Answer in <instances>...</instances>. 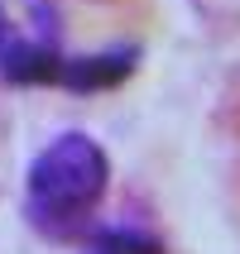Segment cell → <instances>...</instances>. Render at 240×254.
I'll return each mask as SVG.
<instances>
[{
	"instance_id": "1",
	"label": "cell",
	"mask_w": 240,
	"mask_h": 254,
	"mask_svg": "<svg viewBox=\"0 0 240 254\" xmlns=\"http://www.w3.org/2000/svg\"><path fill=\"white\" fill-rule=\"evenodd\" d=\"M106 178H111V163L91 134H77V129L58 134L29 163V178H24L29 221L53 240L77 235L106 197Z\"/></svg>"
},
{
	"instance_id": "4",
	"label": "cell",
	"mask_w": 240,
	"mask_h": 254,
	"mask_svg": "<svg viewBox=\"0 0 240 254\" xmlns=\"http://www.w3.org/2000/svg\"><path fill=\"white\" fill-rule=\"evenodd\" d=\"M82 254H159V240L130 226H111V230H96Z\"/></svg>"
},
{
	"instance_id": "3",
	"label": "cell",
	"mask_w": 240,
	"mask_h": 254,
	"mask_svg": "<svg viewBox=\"0 0 240 254\" xmlns=\"http://www.w3.org/2000/svg\"><path fill=\"white\" fill-rule=\"evenodd\" d=\"M140 48H120V53H91V58H63L58 82L68 91H111L135 72Z\"/></svg>"
},
{
	"instance_id": "2",
	"label": "cell",
	"mask_w": 240,
	"mask_h": 254,
	"mask_svg": "<svg viewBox=\"0 0 240 254\" xmlns=\"http://www.w3.org/2000/svg\"><path fill=\"white\" fill-rule=\"evenodd\" d=\"M58 72H63V58L48 43L24 39L5 19V10H0V82H10V86H53Z\"/></svg>"
}]
</instances>
